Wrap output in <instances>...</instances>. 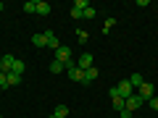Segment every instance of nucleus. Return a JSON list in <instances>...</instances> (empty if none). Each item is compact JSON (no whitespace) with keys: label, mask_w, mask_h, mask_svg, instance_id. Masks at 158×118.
I'll return each mask as SVG.
<instances>
[{"label":"nucleus","mask_w":158,"mask_h":118,"mask_svg":"<svg viewBox=\"0 0 158 118\" xmlns=\"http://www.w3.org/2000/svg\"><path fill=\"white\" fill-rule=\"evenodd\" d=\"M113 110H118V113H121V110H124V108H127V102H124V97H113Z\"/></svg>","instance_id":"nucleus-16"},{"label":"nucleus","mask_w":158,"mask_h":118,"mask_svg":"<svg viewBox=\"0 0 158 118\" xmlns=\"http://www.w3.org/2000/svg\"><path fill=\"white\" fill-rule=\"evenodd\" d=\"M0 89H11L8 87V73H3V71H0Z\"/></svg>","instance_id":"nucleus-20"},{"label":"nucleus","mask_w":158,"mask_h":118,"mask_svg":"<svg viewBox=\"0 0 158 118\" xmlns=\"http://www.w3.org/2000/svg\"><path fill=\"white\" fill-rule=\"evenodd\" d=\"M19 84H21V73H8V87H19Z\"/></svg>","instance_id":"nucleus-15"},{"label":"nucleus","mask_w":158,"mask_h":118,"mask_svg":"<svg viewBox=\"0 0 158 118\" xmlns=\"http://www.w3.org/2000/svg\"><path fill=\"white\" fill-rule=\"evenodd\" d=\"M124 102H127V110H132V113H135V110H140V108H142V100L137 97V92H135L132 97H127Z\"/></svg>","instance_id":"nucleus-8"},{"label":"nucleus","mask_w":158,"mask_h":118,"mask_svg":"<svg viewBox=\"0 0 158 118\" xmlns=\"http://www.w3.org/2000/svg\"><path fill=\"white\" fill-rule=\"evenodd\" d=\"M118 116H121V118H132V110H127V108H124V110L118 113Z\"/></svg>","instance_id":"nucleus-24"},{"label":"nucleus","mask_w":158,"mask_h":118,"mask_svg":"<svg viewBox=\"0 0 158 118\" xmlns=\"http://www.w3.org/2000/svg\"><path fill=\"white\" fill-rule=\"evenodd\" d=\"M13 61H16V55L6 53V55L0 58V71H3V73H11V68H13Z\"/></svg>","instance_id":"nucleus-6"},{"label":"nucleus","mask_w":158,"mask_h":118,"mask_svg":"<svg viewBox=\"0 0 158 118\" xmlns=\"http://www.w3.org/2000/svg\"><path fill=\"white\" fill-rule=\"evenodd\" d=\"M11 71H13V73H24V71H27V63H24L21 58H16V61H13V68H11Z\"/></svg>","instance_id":"nucleus-13"},{"label":"nucleus","mask_w":158,"mask_h":118,"mask_svg":"<svg viewBox=\"0 0 158 118\" xmlns=\"http://www.w3.org/2000/svg\"><path fill=\"white\" fill-rule=\"evenodd\" d=\"M127 79H129V84L135 87V92L140 89L142 84H145V79H142V73H137V71H135V73H129V76H127Z\"/></svg>","instance_id":"nucleus-9"},{"label":"nucleus","mask_w":158,"mask_h":118,"mask_svg":"<svg viewBox=\"0 0 158 118\" xmlns=\"http://www.w3.org/2000/svg\"><path fill=\"white\" fill-rule=\"evenodd\" d=\"M66 71V66H63L61 61H56V58H53V63H50V73H63Z\"/></svg>","instance_id":"nucleus-14"},{"label":"nucleus","mask_w":158,"mask_h":118,"mask_svg":"<svg viewBox=\"0 0 158 118\" xmlns=\"http://www.w3.org/2000/svg\"><path fill=\"white\" fill-rule=\"evenodd\" d=\"M77 39H79V42H87V39H90V34H87V32H77Z\"/></svg>","instance_id":"nucleus-22"},{"label":"nucleus","mask_w":158,"mask_h":118,"mask_svg":"<svg viewBox=\"0 0 158 118\" xmlns=\"http://www.w3.org/2000/svg\"><path fill=\"white\" fill-rule=\"evenodd\" d=\"M37 13L40 16H48V13H50V3H48V0H37Z\"/></svg>","instance_id":"nucleus-11"},{"label":"nucleus","mask_w":158,"mask_h":118,"mask_svg":"<svg viewBox=\"0 0 158 118\" xmlns=\"http://www.w3.org/2000/svg\"><path fill=\"white\" fill-rule=\"evenodd\" d=\"M108 95H111V100H113V97H121V95H118V89H116V87H111V89H108Z\"/></svg>","instance_id":"nucleus-23"},{"label":"nucleus","mask_w":158,"mask_h":118,"mask_svg":"<svg viewBox=\"0 0 158 118\" xmlns=\"http://www.w3.org/2000/svg\"><path fill=\"white\" fill-rule=\"evenodd\" d=\"M48 118H58V116H48Z\"/></svg>","instance_id":"nucleus-26"},{"label":"nucleus","mask_w":158,"mask_h":118,"mask_svg":"<svg viewBox=\"0 0 158 118\" xmlns=\"http://www.w3.org/2000/svg\"><path fill=\"white\" fill-rule=\"evenodd\" d=\"M32 45L37 47V50H40V47H48V42H45V34H42V32L32 34Z\"/></svg>","instance_id":"nucleus-10"},{"label":"nucleus","mask_w":158,"mask_h":118,"mask_svg":"<svg viewBox=\"0 0 158 118\" xmlns=\"http://www.w3.org/2000/svg\"><path fill=\"white\" fill-rule=\"evenodd\" d=\"M150 108H153V110L158 113V97H153V100H150Z\"/></svg>","instance_id":"nucleus-25"},{"label":"nucleus","mask_w":158,"mask_h":118,"mask_svg":"<svg viewBox=\"0 0 158 118\" xmlns=\"http://www.w3.org/2000/svg\"><path fill=\"white\" fill-rule=\"evenodd\" d=\"M95 13H98V11H95V8H92V6H90V8H87V11H85V13H82V18H95Z\"/></svg>","instance_id":"nucleus-21"},{"label":"nucleus","mask_w":158,"mask_h":118,"mask_svg":"<svg viewBox=\"0 0 158 118\" xmlns=\"http://www.w3.org/2000/svg\"><path fill=\"white\" fill-rule=\"evenodd\" d=\"M98 73H100V71H98L95 66H92V68H87V71H85V84H90V81H95V79H98Z\"/></svg>","instance_id":"nucleus-12"},{"label":"nucleus","mask_w":158,"mask_h":118,"mask_svg":"<svg viewBox=\"0 0 158 118\" xmlns=\"http://www.w3.org/2000/svg\"><path fill=\"white\" fill-rule=\"evenodd\" d=\"M66 71H69V79H71V81H82V84H85V71H82L77 63H74V66H69Z\"/></svg>","instance_id":"nucleus-5"},{"label":"nucleus","mask_w":158,"mask_h":118,"mask_svg":"<svg viewBox=\"0 0 158 118\" xmlns=\"http://www.w3.org/2000/svg\"><path fill=\"white\" fill-rule=\"evenodd\" d=\"M113 26H116V18H106V24H103V32L108 34V32H111Z\"/></svg>","instance_id":"nucleus-19"},{"label":"nucleus","mask_w":158,"mask_h":118,"mask_svg":"<svg viewBox=\"0 0 158 118\" xmlns=\"http://www.w3.org/2000/svg\"><path fill=\"white\" fill-rule=\"evenodd\" d=\"M137 97H140L142 102H150L153 97H156V87H153L150 81H145V84H142L140 89H137Z\"/></svg>","instance_id":"nucleus-2"},{"label":"nucleus","mask_w":158,"mask_h":118,"mask_svg":"<svg viewBox=\"0 0 158 118\" xmlns=\"http://www.w3.org/2000/svg\"><path fill=\"white\" fill-rule=\"evenodd\" d=\"M56 61H61L66 68L77 63V61H74V50H71V47H66V45H61V47L56 50Z\"/></svg>","instance_id":"nucleus-1"},{"label":"nucleus","mask_w":158,"mask_h":118,"mask_svg":"<svg viewBox=\"0 0 158 118\" xmlns=\"http://www.w3.org/2000/svg\"><path fill=\"white\" fill-rule=\"evenodd\" d=\"M53 116H58V118H69V108H66V105H58Z\"/></svg>","instance_id":"nucleus-17"},{"label":"nucleus","mask_w":158,"mask_h":118,"mask_svg":"<svg viewBox=\"0 0 158 118\" xmlns=\"http://www.w3.org/2000/svg\"><path fill=\"white\" fill-rule=\"evenodd\" d=\"M92 63H95V58H92V53H82L77 61V66L82 68V71H87V68H92Z\"/></svg>","instance_id":"nucleus-7"},{"label":"nucleus","mask_w":158,"mask_h":118,"mask_svg":"<svg viewBox=\"0 0 158 118\" xmlns=\"http://www.w3.org/2000/svg\"><path fill=\"white\" fill-rule=\"evenodd\" d=\"M0 118H3V113H0Z\"/></svg>","instance_id":"nucleus-27"},{"label":"nucleus","mask_w":158,"mask_h":118,"mask_svg":"<svg viewBox=\"0 0 158 118\" xmlns=\"http://www.w3.org/2000/svg\"><path fill=\"white\" fill-rule=\"evenodd\" d=\"M24 11L27 13H37V3H34V0H27V3H24Z\"/></svg>","instance_id":"nucleus-18"},{"label":"nucleus","mask_w":158,"mask_h":118,"mask_svg":"<svg viewBox=\"0 0 158 118\" xmlns=\"http://www.w3.org/2000/svg\"><path fill=\"white\" fill-rule=\"evenodd\" d=\"M116 89H118V95L124 97V100H127V97H132V95H135V87L129 84V79H121V81L116 84Z\"/></svg>","instance_id":"nucleus-3"},{"label":"nucleus","mask_w":158,"mask_h":118,"mask_svg":"<svg viewBox=\"0 0 158 118\" xmlns=\"http://www.w3.org/2000/svg\"><path fill=\"white\" fill-rule=\"evenodd\" d=\"M42 34H45V42H48V50H53V53H56L58 47H61V45H58V37H56V32H53V29H45V32H42Z\"/></svg>","instance_id":"nucleus-4"}]
</instances>
